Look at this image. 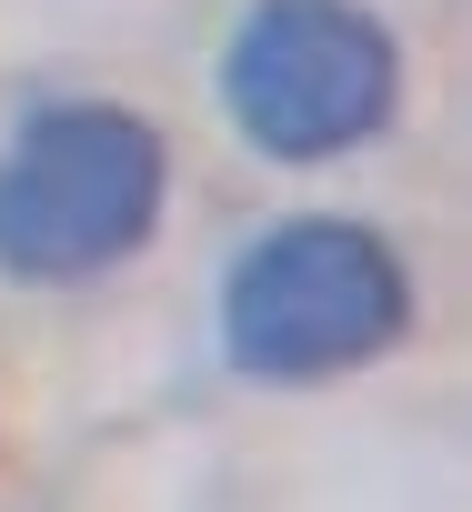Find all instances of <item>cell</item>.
Masks as SVG:
<instances>
[{"label": "cell", "mask_w": 472, "mask_h": 512, "mask_svg": "<svg viewBox=\"0 0 472 512\" xmlns=\"http://www.w3.org/2000/svg\"><path fill=\"white\" fill-rule=\"evenodd\" d=\"M161 211V131L101 101L41 111L0 151V272L81 282L121 251H141Z\"/></svg>", "instance_id": "6da1fadb"}, {"label": "cell", "mask_w": 472, "mask_h": 512, "mask_svg": "<svg viewBox=\"0 0 472 512\" xmlns=\"http://www.w3.org/2000/svg\"><path fill=\"white\" fill-rule=\"evenodd\" d=\"M402 322H412V282L362 221H292L252 241L221 292V342L262 382H332L372 362Z\"/></svg>", "instance_id": "7a4b0ae2"}, {"label": "cell", "mask_w": 472, "mask_h": 512, "mask_svg": "<svg viewBox=\"0 0 472 512\" xmlns=\"http://www.w3.org/2000/svg\"><path fill=\"white\" fill-rule=\"evenodd\" d=\"M221 101L272 161H332L392 111V41L352 0H262L221 61Z\"/></svg>", "instance_id": "3957f363"}]
</instances>
